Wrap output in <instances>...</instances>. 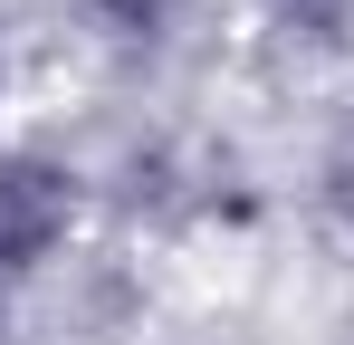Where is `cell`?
<instances>
[{
  "label": "cell",
  "instance_id": "cell-1",
  "mask_svg": "<svg viewBox=\"0 0 354 345\" xmlns=\"http://www.w3.org/2000/svg\"><path fill=\"white\" fill-rule=\"evenodd\" d=\"M77 221V192H67L48 163H29V154H10L0 163V269H29V259H48Z\"/></svg>",
  "mask_w": 354,
  "mask_h": 345
},
{
  "label": "cell",
  "instance_id": "cell-2",
  "mask_svg": "<svg viewBox=\"0 0 354 345\" xmlns=\"http://www.w3.org/2000/svg\"><path fill=\"white\" fill-rule=\"evenodd\" d=\"M86 10H106V19H115V29H144V19H153V10H163V0H86Z\"/></svg>",
  "mask_w": 354,
  "mask_h": 345
}]
</instances>
